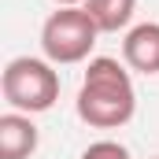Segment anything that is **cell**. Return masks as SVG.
Segmentation results:
<instances>
[{
	"instance_id": "5",
	"label": "cell",
	"mask_w": 159,
	"mask_h": 159,
	"mask_svg": "<svg viewBox=\"0 0 159 159\" xmlns=\"http://www.w3.org/2000/svg\"><path fill=\"white\" fill-rule=\"evenodd\" d=\"M37 126L22 111L0 115V159H30L37 152Z\"/></svg>"
},
{
	"instance_id": "4",
	"label": "cell",
	"mask_w": 159,
	"mask_h": 159,
	"mask_svg": "<svg viewBox=\"0 0 159 159\" xmlns=\"http://www.w3.org/2000/svg\"><path fill=\"white\" fill-rule=\"evenodd\" d=\"M122 63L137 74H159V22H137L126 30Z\"/></svg>"
},
{
	"instance_id": "2",
	"label": "cell",
	"mask_w": 159,
	"mask_h": 159,
	"mask_svg": "<svg viewBox=\"0 0 159 159\" xmlns=\"http://www.w3.org/2000/svg\"><path fill=\"white\" fill-rule=\"evenodd\" d=\"M0 93H4L11 111H22V115L52 111L56 100H59L56 63L37 59V56H15L0 74Z\"/></svg>"
},
{
	"instance_id": "3",
	"label": "cell",
	"mask_w": 159,
	"mask_h": 159,
	"mask_svg": "<svg viewBox=\"0 0 159 159\" xmlns=\"http://www.w3.org/2000/svg\"><path fill=\"white\" fill-rule=\"evenodd\" d=\"M96 37H100V30L85 7H56L41 26V52L56 67L85 63L96 48Z\"/></svg>"
},
{
	"instance_id": "6",
	"label": "cell",
	"mask_w": 159,
	"mask_h": 159,
	"mask_svg": "<svg viewBox=\"0 0 159 159\" xmlns=\"http://www.w3.org/2000/svg\"><path fill=\"white\" fill-rule=\"evenodd\" d=\"M89 19L96 22L100 34H119L133 22L137 15V0H85Z\"/></svg>"
},
{
	"instance_id": "9",
	"label": "cell",
	"mask_w": 159,
	"mask_h": 159,
	"mask_svg": "<svg viewBox=\"0 0 159 159\" xmlns=\"http://www.w3.org/2000/svg\"><path fill=\"white\" fill-rule=\"evenodd\" d=\"M152 159H159V156H152Z\"/></svg>"
},
{
	"instance_id": "8",
	"label": "cell",
	"mask_w": 159,
	"mask_h": 159,
	"mask_svg": "<svg viewBox=\"0 0 159 159\" xmlns=\"http://www.w3.org/2000/svg\"><path fill=\"white\" fill-rule=\"evenodd\" d=\"M56 7H85V0H52Z\"/></svg>"
},
{
	"instance_id": "7",
	"label": "cell",
	"mask_w": 159,
	"mask_h": 159,
	"mask_svg": "<svg viewBox=\"0 0 159 159\" xmlns=\"http://www.w3.org/2000/svg\"><path fill=\"white\" fill-rule=\"evenodd\" d=\"M81 159H129V148L119 141H93L81 152Z\"/></svg>"
},
{
	"instance_id": "1",
	"label": "cell",
	"mask_w": 159,
	"mask_h": 159,
	"mask_svg": "<svg viewBox=\"0 0 159 159\" xmlns=\"http://www.w3.org/2000/svg\"><path fill=\"white\" fill-rule=\"evenodd\" d=\"M74 107H78V119L93 129H122L137 115V89L126 63L111 56H93Z\"/></svg>"
}]
</instances>
